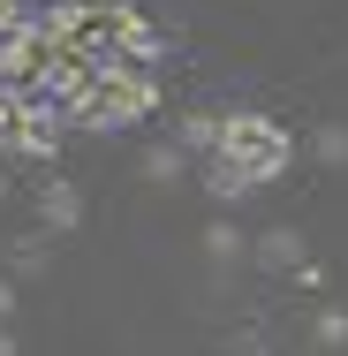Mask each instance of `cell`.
<instances>
[{
	"label": "cell",
	"mask_w": 348,
	"mask_h": 356,
	"mask_svg": "<svg viewBox=\"0 0 348 356\" xmlns=\"http://www.w3.org/2000/svg\"><path fill=\"white\" fill-rule=\"evenodd\" d=\"M151 106H159L151 69H106V76H91V91L76 99L69 122H83V129H129V122H144Z\"/></svg>",
	"instance_id": "1"
},
{
	"label": "cell",
	"mask_w": 348,
	"mask_h": 356,
	"mask_svg": "<svg viewBox=\"0 0 348 356\" xmlns=\"http://www.w3.org/2000/svg\"><path fill=\"white\" fill-rule=\"evenodd\" d=\"M212 159H227V167L258 190V182L288 175V129H280L273 114H227V129H219V152H212Z\"/></svg>",
	"instance_id": "2"
},
{
	"label": "cell",
	"mask_w": 348,
	"mask_h": 356,
	"mask_svg": "<svg viewBox=\"0 0 348 356\" xmlns=\"http://www.w3.org/2000/svg\"><path fill=\"white\" fill-rule=\"evenodd\" d=\"M38 220H46L53 235H76V227H83V197H76L69 175H46V182H38Z\"/></svg>",
	"instance_id": "3"
},
{
	"label": "cell",
	"mask_w": 348,
	"mask_h": 356,
	"mask_svg": "<svg viewBox=\"0 0 348 356\" xmlns=\"http://www.w3.org/2000/svg\"><path fill=\"white\" fill-rule=\"evenodd\" d=\"M219 129H227L219 106H190V114H174V144H182V152H219Z\"/></svg>",
	"instance_id": "4"
},
{
	"label": "cell",
	"mask_w": 348,
	"mask_h": 356,
	"mask_svg": "<svg viewBox=\"0 0 348 356\" xmlns=\"http://www.w3.org/2000/svg\"><path fill=\"white\" fill-rule=\"evenodd\" d=\"M258 266H265V273H295V266H303V235H295V227H265V235H258Z\"/></svg>",
	"instance_id": "5"
},
{
	"label": "cell",
	"mask_w": 348,
	"mask_h": 356,
	"mask_svg": "<svg viewBox=\"0 0 348 356\" xmlns=\"http://www.w3.org/2000/svg\"><path fill=\"white\" fill-rule=\"evenodd\" d=\"M137 175L151 182V190H167V182H182V175H190V167H182V144H151V152L137 159Z\"/></svg>",
	"instance_id": "6"
},
{
	"label": "cell",
	"mask_w": 348,
	"mask_h": 356,
	"mask_svg": "<svg viewBox=\"0 0 348 356\" xmlns=\"http://www.w3.org/2000/svg\"><path fill=\"white\" fill-rule=\"evenodd\" d=\"M310 341H318L326 356H333V349H348V311H341V303H326V311L310 318Z\"/></svg>",
	"instance_id": "7"
},
{
	"label": "cell",
	"mask_w": 348,
	"mask_h": 356,
	"mask_svg": "<svg viewBox=\"0 0 348 356\" xmlns=\"http://www.w3.org/2000/svg\"><path fill=\"white\" fill-rule=\"evenodd\" d=\"M205 258H212V266H235V258H242V235H235V220H212V227H205Z\"/></svg>",
	"instance_id": "8"
},
{
	"label": "cell",
	"mask_w": 348,
	"mask_h": 356,
	"mask_svg": "<svg viewBox=\"0 0 348 356\" xmlns=\"http://www.w3.org/2000/svg\"><path fill=\"white\" fill-rule=\"evenodd\" d=\"M310 152H318V167H348V129H341V122H326V129L310 137Z\"/></svg>",
	"instance_id": "9"
},
{
	"label": "cell",
	"mask_w": 348,
	"mask_h": 356,
	"mask_svg": "<svg viewBox=\"0 0 348 356\" xmlns=\"http://www.w3.org/2000/svg\"><path fill=\"white\" fill-rule=\"evenodd\" d=\"M205 190H212V197H219V205H227V197H242L250 182H242V175H235L227 159H212V167H205Z\"/></svg>",
	"instance_id": "10"
},
{
	"label": "cell",
	"mask_w": 348,
	"mask_h": 356,
	"mask_svg": "<svg viewBox=\"0 0 348 356\" xmlns=\"http://www.w3.org/2000/svg\"><path fill=\"white\" fill-rule=\"evenodd\" d=\"M227 356H273V349H265L258 334H242V341H235V349H227Z\"/></svg>",
	"instance_id": "11"
},
{
	"label": "cell",
	"mask_w": 348,
	"mask_h": 356,
	"mask_svg": "<svg viewBox=\"0 0 348 356\" xmlns=\"http://www.w3.org/2000/svg\"><path fill=\"white\" fill-rule=\"evenodd\" d=\"M23 23V0H0V31H15Z\"/></svg>",
	"instance_id": "12"
},
{
	"label": "cell",
	"mask_w": 348,
	"mask_h": 356,
	"mask_svg": "<svg viewBox=\"0 0 348 356\" xmlns=\"http://www.w3.org/2000/svg\"><path fill=\"white\" fill-rule=\"evenodd\" d=\"M8 311H15V281H0V326H8Z\"/></svg>",
	"instance_id": "13"
},
{
	"label": "cell",
	"mask_w": 348,
	"mask_h": 356,
	"mask_svg": "<svg viewBox=\"0 0 348 356\" xmlns=\"http://www.w3.org/2000/svg\"><path fill=\"white\" fill-rule=\"evenodd\" d=\"M0 356H23V349H15V334H8V326H0Z\"/></svg>",
	"instance_id": "14"
},
{
	"label": "cell",
	"mask_w": 348,
	"mask_h": 356,
	"mask_svg": "<svg viewBox=\"0 0 348 356\" xmlns=\"http://www.w3.org/2000/svg\"><path fill=\"white\" fill-rule=\"evenodd\" d=\"M0 197H8V175H0Z\"/></svg>",
	"instance_id": "15"
}]
</instances>
